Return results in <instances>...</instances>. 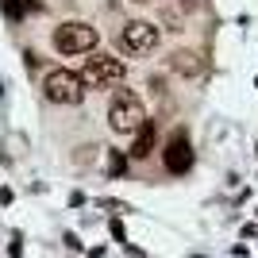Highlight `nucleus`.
Returning a JSON list of instances; mask_svg holds the SVG:
<instances>
[{
  "label": "nucleus",
  "mask_w": 258,
  "mask_h": 258,
  "mask_svg": "<svg viewBox=\"0 0 258 258\" xmlns=\"http://www.w3.org/2000/svg\"><path fill=\"white\" fill-rule=\"evenodd\" d=\"M147 123V108H143V97L135 89H116V97L108 104V127L116 135H135V131Z\"/></svg>",
  "instance_id": "1"
},
{
  "label": "nucleus",
  "mask_w": 258,
  "mask_h": 258,
  "mask_svg": "<svg viewBox=\"0 0 258 258\" xmlns=\"http://www.w3.org/2000/svg\"><path fill=\"white\" fill-rule=\"evenodd\" d=\"M97 46V27L85 20H66L54 27V50L58 54H89Z\"/></svg>",
  "instance_id": "2"
},
{
  "label": "nucleus",
  "mask_w": 258,
  "mask_h": 258,
  "mask_svg": "<svg viewBox=\"0 0 258 258\" xmlns=\"http://www.w3.org/2000/svg\"><path fill=\"white\" fill-rule=\"evenodd\" d=\"M77 77H81V85H93V89H116L123 85V62L112 54H93V58H85V70Z\"/></svg>",
  "instance_id": "3"
},
{
  "label": "nucleus",
  "mask_w": 258,
  "mask_h": 258,
  "mask_svg": "<svg viewBox=\"0 0 258 258\" xmlns=\"http://www.w3.org/2000/svg\"><path fill=\"white\" fill-rule=\"evenodd\" d=\"M43 93L54 104H81L85 85H81V77H77L74 70H50V74L43 77Z\"/></svg>",
  "instance_id": "4"
},
{
  "label": "nucleus",
  "mask_w": 258,
  "mask_h": 258,
  "mask_svg": "<svg viewBox=\"0 0 258 258\" xmlns=\"http://www.w3.org/2000/svg\"><path fill=\"white\" fill-rule=\"evenodd\" d=\"M119 50L131 54V58H143V54H151L154 46H158V27H154L151 20H131L123 23V31H119Z\"/></svg>",
  "instance_id": "5"
},
{
  "label": "nucleus",
  "mask_w": 258,
  "mask_h": 258,
  "mask_svg": "<svg viewBox=\"0 0 258 258\" xmlns=\"http://www.w3.org/2000/svg\"><path fill=\"white\" fill-rule=\"evenodd\" d=\"M162 162H166L170 173H189V166H193V147H189V135H185L181 127L170 135L166 151H162Z\"/></svg>",
  "instance_id": "6"
},
{
  "label": "nucleus",
  "mask_w": 258,
  "mask_h": 258,
  "mask_svg": "<svg viewBox=\"0 0 258 258\" xmlns=\"http://www.w3.org/2000/svg\"><path fill=\"white\" fill-rule=\"evenodd\" d=\"M170 70L177 77H197L201 70H205V58H201L197 50H173L170 54Z\"/></svg>",
  "instance_id": "7"
},
{
  "label": "nucleus",
  "mask_w": 258,
  "mask_h": 258,
  "mask_svg": "<svg viewBox=\"0 0 258 258\" xmlns=\"http://www.w3.org/2000/svg\"><path fill=\"white\" fill-rule=\"evenodd\" d=\"M154 151V119H147L139 131H135V147H131V158H147Z\"/></svg>",
  "instance_id": "8"
},
{
  "label": "nucleus",
  "mask_w": 258,
  "mask_h": 258,
  "mask_svg": "<svg viewBox=\"0 0 258 258\" xmlns=\"http://www.w3.org/2000/svg\"><path fill=\"white\" fill-rule=\"evenodd\" d=\"M108 170H112V177L127 173V162H123V154H119V151H112V162H108Z\"/></svg>",
  "instance_id": "9"
},
{
  "label": "nucleus",
  "mask_w": 258,
  "mask_h": 258,
  "mask_svg": "<svg viewBox=\"0 0 258 258\" xmlns=\"http://www.w3.org/2000/svg\"><path fill=\"white\" fill-rule=\"evenodd\" d=\"M112 239H119V243L127 239V231H123V224H119V220H112Z\"/></svg>",
  "instance_id": "10"
}]
</instances>
